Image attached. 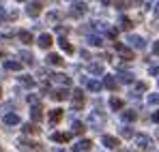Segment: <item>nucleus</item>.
Masks as SVG:
<instances>
[{
    "label": "nucleus",
    "instance_id": "41",
    "mask_svg": "<svg viewBox=\"0 0 159 152\" xmlns=\"http://www.w3.org/2000/svg\"><path fill=\"white\" fill-rule=\"evenodd\" d=\"M153 51H155V54H159V41L155 43V45H153Z\"/></svg>",
    "mask_w": 159,
    "mask_h": 152
},
{
    "label": "nucleus",
    "instance_id": "45",
    "mask_svg": "<svg viewBox=\"0 0 159 152\" xmlns=\"http://www.w3.org/2000/svg\"><path fill=\"white\" fill-rule=\"evenodd\" d=\"M58 152H65V150H58Z\"/></svg>",
    "mask_w": 159,
    "mask_h": 152
},
{
    "label": "nucleus",
    "instance_id": "32",
    "mask_svg": "<svg viewBox=\"0 0 159 152\" xmlns=\"http://www.w3.org/2000/svg\"><path fill=\"white\" fill-rule=\"evenodd\" d=\"M118 81H123V84H133V75L131 73H120V75H118Z\"/></svg>",
    "mask_w": 159,
    "mask_h": 152
},
{
    "label": "nucleus",
    "instance_id": "38",
    "mask_svg": "<svg viewBox=\"0 0 159 152\" xmlns=\"http://www.w3.org/2000/svg\"><path fill=\"white\" fill-rule=\"evenodd\" d=\"M28 103H32V105H39V99H37V94H28Z\"/></svg>",
    "mask_w": 159,
    "mask_h": 152
},
{
    "label": "nucleus",
    "instance_id": "43",
    "mask_svg": "<svg viewBox=\"0 0 159 152\" xmlns=\"http://www.w3.org/2000/svg\"><path fill=\"white\" fill-rule=\"evenodd\" d=\"M155 15L159 17V4H155Z\"/></svg>",
    "mask_w": 159,
    "mask_h": 152
},
{
    "label": "nucleus",
    "instance_id": "2",
    "mask_svg": "<svg viewBox=\"0 0 159 152\" xmlns=\"http://www.w3.org/2000/svg\"><path fill=\"white\" fill-rule=\"evenodd\" d=\"M71 94H73V97H71V101H73V109H82V107H84V92H82L80 88H75Z\"/></svg>",
    "mask_w": 159,
    "mask_h": 152
},
{
    "label": "nucleus",
    "instance_id": "26",
    "mask_svg": "<svg viewBox=\"0 0 159 152\" xmlns=\"http://www.w3.org/2000/svg\"><path fill=\"white\" fill-rule=\"evenodd\" d=\"M60 17H62V15H60L58 11H52V13H48V24H58V22H60Z\"/></svg>",
    "mask_w": 159,
    "mask_h": 152
},
{
    "label": "nucleus",
    "instance_id": "8",
    "mask_svg": "<svg viewBox=\"0 0 159 152\" xmlns=\"http://www.w3.org/2000/svg\"><path fill=\"white\" fill-rule=\"evenodd\" d=\"M101 141H103V146H107L110 150H116V148L120 146V141H118L116 137H112V135H103V137H101Z\"/></svg>",
    "mask_w": 159,
    "mask_h": 152
},
{
    "label": "nucleus",
    "instance_id": "16",
    "mask_svg": "<svg viewBox=\"0 0 159 152\" xmlns=\"http://www.w3.org/2000/svg\"><path fill=\"white\" fill-rule=\"evenodd\" d=\"M103 86H106L107 90H118V79L112 75H107L106 79H103Z\"/></svg>",
    "mask_w": 159,
    "mask_h": 152
},
{
    "label": "nucleus",
    "instance_id": "15",
    "mask_svg": "<svg viewBox=\"0 0 159 152\" xmlns=\"http://www.w3.org/2000/svg\"><path fill=\"white\" fill-rule=\"evenodd\" d=\"M30 118H32L34 122H41V118H43V109H41V105H32V109H30Z\"/></svg>",
    "mask_w": 159,
    "mask_h": 152
},
{
    "label": "nucleus",
    "instance_id": "22",
    "mask_svg": "<svg viewBox=\"0 0 159 152\" xmlns=\"http://www.w3.org/2000/svg\"><path fill=\"white\" fill-rule=\"evenodd\" d=\"M60 118H62V109H52V111H50V122H52V124L60 122Z\"/></svg>",
    "mask_w": 159,
    "mask_h": 152
},
{
    "label": "nucleus",
    "instance_id": "27",
    "mask_svg": "<svg viewBox=\"0 0 159 152\" xmlns=\"http://www.w3.org/2000/svg\"><path fill=\"white\" fill-rule=\"evenodd\" d=\"M110 107H112L114 111H118V109H123V101H120L118 97H112V99H110Z\"/></svg>",
    "mask_w": 159,
    "mask_h": 152
},
{
    "label": "nucleus",
    "instance_id": "7",
    "mask_svg": "<svg viewBox=\"0 0 159 152\" xmlns=\"http://www.w3.org/2000/svg\"><path fill=\"white\" fill-rule=\"evenodd\" d=\"M17 148L20 150H39V144H34V141H30V139H17Z\"/></svg>",
    "mask_w": 159,
    "mask_h": 152
},
{
    "label": "nucleus",
    "instance_id": "19",
    "mask_svg": "<svg viewBox=\"0 0 159 152\" xmlns=\"http://www.w3.org/2000/svg\"><path fill=\"white\" fill-rule=\"evenodd\" d=\"M65 60L58 56V54H48V64H52V67H60Z\"/></svg>",
    "mask_w": 159,
    "mask_h": 152
},
{
    "label": "nucleus",
    "instance_id": "1",
    "mask_svg": "<svg viewBox=\"0 0 159 152\" xmlns=\"http://www.w3.org/2000/svg\"><path fill=\"white\" fill-rule=\"evenodd\" d=\"M135 144H138V148H142L144 152H151V150H153V139H151L148 135H144V133L135 135Z\"/></svg>",
    "mask_w": 159,
    "mask_h": 152
},
{
    "label": "nucleus",
    "instance_id": "23",
    "mask_svg": "<svg viewBox=\"0 0 159 152\" xmlns=\"http://www.w3.org/2000/svg\"><path fill=\"white\" fill-rule=\"evenodd\" d=\"M123 120L125 122H133V120H138V114L133 109H127V111H123Z\"/></svg>",
    "mask_w": 159,
    "mask_h": 152
},
{
    "label": "nucleus",
    "instance_id": "4",
    "mask_svg": "<svg viewBox=\"0 0 159 152\" xmlns=\"http://www.w3.org/2000/svg\"><path fill=\"white\" fill-rule=\"evenodd\" d=\"M127 43H131L135 50H144V47H146V41H144L142 37H138V34H129V37H127Z\"/></svg>",
    "mask_w": 159,
    "mask_h": 152
},
{
    "label": "nucleus",
    "instance_id": "13",
    "mask_svg": "<svg viewBox=\"0 0 159 152\" xmlns=\"http://www.w3.org/2000/svg\"><path fill=\"white\" fill-rule=\"evenodd\" d=\"M52 79L56 81V84L65 86V88H67V86L71 84V77H69V75H65V73H56V75H52Z\"/></svg>",
    "mask_w": 159,
    "mask_h": 152
},
{
    "label": "nucleus",
    "instance_id": "31",
    "mask_svg": "<svg viewBox=\"0 0 159 152\" xmlns=\"http://www.w3.org/2000/svg\"><path fill=\"white\" fill-rule=\"evenodd\" d=\"M86 86H88V90H90V92H99V90H101V84H99V81H95V79H90Z\"/></svg>",
    "mask_w": 159,
    "mask_h": 152
},
{
    "label": "nucleus",
    "instance_id": "6",
    "mask_svg": "<svg viewBox=\"0 0 159 152\" xmlns=\"http://www.w3.org/2000/svg\"><path fill=\"white\" fill-rule=\"evenodd\" d=\"M114 47L116 51L120 54V58H127V60H133V51L127 47V45H123V43H114Z\"/></svg>",
    "mask_w": 159,
    "mask_h": 152
},
{
    "label": "nucleus",
    "instance_id": "34",
    "mask_svg": "<svg viewBox=\"0 0 159 152\" xmlns=\"http://www.w3.org/2000/svg\"><path fill=\"white\" fill-rule=\"evenodd\" d=\"M88 43H90V45H95V47H99V45H103V41H101V37H97V34H93V37H88Z\"/></svg>",
    "mask_w": 159,
    "mask_h": 152
},
{
    "label": "nucleus",
    "instance_id": "10",
    "mask_svg": "<svg viewBox=\"0 0 159 152\" xmlns=\"http://www.w3.org/2000/svg\"><path fill=\"white\" fill-rule=\"evenodd\" d=\"M90 146H93L90 139H80L78 144L73 146V152H88V150H90Z\"/></svg>",
    "mask_w": 159,
    "mask_h": 152
},
{
    "label": "nucleus",
    "instance_id": "33",
    "mask_svg": "<svg viewBox=\"0 0 159 152\" xmlns=\"http://www.w3.org/2000/svg\"><path fill=\"white\" fill-rule=\"evenodd\" d=\"M22 131H24L26 135H32V133H39V128L34 127V124H30V122H28V124H24V127H22Z\"/></svg>",
    "mask_w": 159,
    "mask_h": 152
},
{
    "label": "nucleus",
    "instance_id": "21",
    "mask_svg": "<svg viewBox=\"0 0 159 152\" xmlns=\"http://www.w3.org/2000/svg\"><path fill=\"white\" fill-rule=\"evenodd\" d=\"M58 45L62 47V51H67V54H73V45L65 39V37H60V41H58Z\"/></svg>",
    "mask_w": 159,
    "mask_h": 152
},
{
    "label": "nucleus",
    "instance_id": "11",
    "mask_svg": "<svg viewBox=\"0 0 159 152\" xmlns=\"http://www.w3.org/2000/svg\"><path fill=\"white\" fill-rule=\"evenodd\" d=\"M69 94H71V92H69L67 88H58V90L52 92V99L54 101H65V99H69Z\"/></svg>",
    "mask_w": 159,
    "mask_h": 152
},
{
    "label": "nucleus",
    "instance_id": "9",
    "mask_svg": "<svg viewBox=\"0 0 159 152\" xmlns=\"http://www.w3.org/2000/svg\"><path fill=\"white\" fill-rule=\"evenodd\" d=\"M88 124L95 128H99L101 124H103V116H99L97 111H90V116H88Z\"/></svg>",
    "mask_w": 159,
    "mask_h": 152
},
{
    "label": "nucleus",
    "instance_id": "40",
    "mask_svg": "<svg viewBox=\"0 0 159 152\" xmlns=\"http://www.w3.org/2000/svg\"><path fill=\"white\" fill-rule=\"evenodd\" d=\"M4 17H7V11H4V7L0 4V20H4Z\"/></svg>",
    "mask_w": 159,
    "mask_h": 152
},
{
    "label": "nucleus",
    "instance_id": "42",
    "mask_svg": "<svg viewBox=\"0 0 159 152\" xmlns=\"http://www.w3.org/2000/svg\"><path fill=\"white\" fill-rule=\"evenodd\" d=\"M153 120H155V122H159V111H155V114H153Z\"/></svg>",
    "mask_w": 159,
    "mask_h": 152
},
{
    "label": "nucleus",
    "instance_id": "3",
    "mask_svg": "<svg viewBox=\"0 0 159 152\" xmlns=\"http://www.w3.org/2000/svg\"><path fill=\"white\" fill-rule=\"evenodd\" d=\"M86 11H88V4H86V2H73V4H71V15H73V17L84 15Z\"/></svg>",
    "mask_w": 159,
    "mask_h": 152
},
{
    "label": "nucleus",
    "instance_id": "35",
    "mask_svg": "<svg viewBox=\"0 0 159 152\" xmlns=\"http://www.w3.org/2000/svg\"><path fill=\"white\" fill-rule=\"evenodd\" d=\"M120 137H125V139H129V137H133V131L129 127H123L120 128Z\"/></svg>",
    "mask_w": 159,
    "mask_h": 152
},
{
    "label": "nucleus",
    "instance_id": "37",
    "mask_svg": "<svg viewBox=\"0 0 159 152\" xmlns=\"http://www.w3.org/2000/svg\"><path fill=\"white\" fill-rule=\"evenodd\" d=\"M148 105H159V94H148Z\"/></svg>",
    "mask_w": 159,
    "mask_h": 152
},
{
    "label": "nucleus",
    "instance_id": "18",
    "mask_svg": "<svg viewBox=\"0 0 159 152\" xmlns=\"http://www.w3.org/2000/svg\"><path fill=\"white\" fill-rule=\"evenodd\" d=\"M20 58H22V62H24V64H34V56H32L28 50L20 51Z\"/></svg>",
    "mask_w": 159,
    "mask_h": 152
},
{
    "label": "nucleus",
    "instance_id": "25",
    "mask_svg": "<svg viewBox=\"0 0 159 152\" xmlns=\"http://www.w3.org/2000/svg\"><path fill=\"white\" fill-rule=\"evenodd\" d=\"M88 73H90V75H101V73H103V67L97 64V62H95V64H88Z\"/></svg>",
    "mask_w": 159,
    "mask_h": 152
},
{
    "label": "nucleus",
    "instance_id": "39",
    "mask_svg": "<svg viewBox=\"0 0 159 152\" xmlns=\"http://www.w3.org/2000/svg\"><path fill=\"white\" fill-rule=\"evenodd\" d=\"M148 73H151V75H155V77H157V75H159V67H151V69H148Z\"/></svg>",
    "mask_w": 159,
    "mask_h": 152
},
{
    "label": "nucleus",
    "instance_id": "14",
    "mask_svg": "<svg viewBox=\"0 0 159 152\" xmlns=\"http://www.w3.org/2000/svg\"><path fill=\"white\" fill-rule=\"evenodd\" d=\"M50 139H52V141H58V144H67V141L71 139V133H52Z\"/></svg>",
    "mask_w": 159,
    "mask_h": 152
},
{
    "label": "nucleus",
    "instance_id": "36",
    "mask_svg": "<svg viewBox=\"0 0 159 152\" xmlns=\"http://www.w3.org/2000/svg\"><path fill=\"white\" fill-rule=\"evenodd\" d=\"M146 90H148V86H146L144 81H138V84H135V92H146Z\"/></svg>",
    "mask_w": 159,
    "mask_h": 152
},
{
    "label": "nucleus",
    "instance_id": "29",
    "mask_svg": "<svg viewBox=\"0 0 159 152\" xmlns=\"http://www.w3.org/2000/svg\"><path fill=\"white\" fill-rule=\"evenodd\" d=\"M17 37H20V41H22V43H32V34H30L28 30H22Z\"/></svg>",
    "mask_w": 159,
    "mask_h": 152
},
{
    "label": "nucleus",
    "instance_id": "46",
    "mask_svg": "<svg viewBox=\"0 0 159 152\" xmlns=\"http://www.w3.org/2000/svg\"><path fill=\"white\" fill-rule=\"evenodd\" d=\"M0 58H2V54H0Z\"/></svg>",
    "mask_w": 159,
    "mask_h": 152
},
{
    "label": "nucleus",
    "instance_id": "24",
    "mask_svg": "<svg viewBox=\"0 0 159 152\" xmlns=\"http://www.w3.org/2000/svg\"><path fill=\"white\" fill-rule=\"evenodd\" d=\"M71 131H73L75 135H82V133L86 131V127H84V124H82L80 120H75V122H71Z\"/></svg>",
    "mask_w": 159,
    "mask_h": 152
},
{
    "label": "nucleus",
    "instance_id": "28",
    "mask_svg": "<svg viewBox=\"0 0 159 152\" xmlns=\"http://www.w3.org/2000/svg\"><path fill=\"white\" fill-rule=\"evenodd\" d=\"M20 84L26 86V88H32V86H34V79H32L30 75H22V77H20Z\"/></svg>",
    "mask_w": 159,
    "mask_h": 152
},
{
    "label": "nucleus",
    "instance_id": "44",
    "mask_svg": "<svg viewBox=\"0 0 159 152\" xmlns=\"http://www.w3.org/2000/svg\"><path fill=\"white\" fill-rule=\"evenodd\" d=\"M0 97H2V88H0Z\"/></svg>",
    "mask_w": 159,
    "mask_h": 152
},
{
    "label": "nucleus",
    "instance_id": "12",
    "mask_svg": "<svg viewBox=\"0 0 159 152\" xmlns=\"http://www.w3.org/2000/svg\"><path fill=\"white\" fill-rule=\"evenodd\" d=\"M37 43H39V47H43V50H50V47H52V43H54V39L50 37V34H41Z\"/></svg>",
    "mask_w": 159,
    "mask_h": 152
},
{
    "label": "nucleus",
    "instance_id": "17",
    "mask_svg": "<svg viewBox=\"0 0 159 152\" xmlns=\"http://www.w3.org/2000/svg\"><path fill=\"white\" fill-rule=\"evenodd\" d=\"M4 124H7V127L20 124V116H17V114H7V116H4Z\"/></svg>",
    "mask_w": 159,
    "mask_h": 152
},
{
    "label": "nucleus",
    "instance_id": "20",
    "mask_svg": "<svg viewBox=\"0 0 159 152\" xmlns=\"http://www.w3.org/2000/svg\"><path fill=\"white\" fill-rule=\"evenodd\" d=\"M4 69H7V71H20V69H22V62H17V60H7V62H4Z\"/></svg>",
    "mask_w": 159,
    "mask_h": 152
},
{
    "label": "nucleus",
    "instance_id": "30",
    "mask_svg": "<svg viewBox=\"0 0 159 152\" xmlns=\"http://www.w3.org/2000/svg\"><path fill=\"white\" fill-rule=\"evenodd\" d=\"M118 24H120V28H123V30H129V28H131V20H129V17H125V15H120Z\"/></svg>",
    "mask_w": 159,
    "mask_h": 152
},
{
    "label": "nucleus",
    "instance_id": "5",
    "mask_svg": "<svg viewBox=\"0 0 159 152\" xmlns=\"http://www.w3.org/2000/svg\"><path fill=\"white\" fill-rule=\"evenodd\" d=\"M41 9H43L41 2H28L26 4V13L30 15V17H37V15L41 13Z\"/></svg>",
    "mask_w": 159,
    "mask_h": 152
}]
</instances>
